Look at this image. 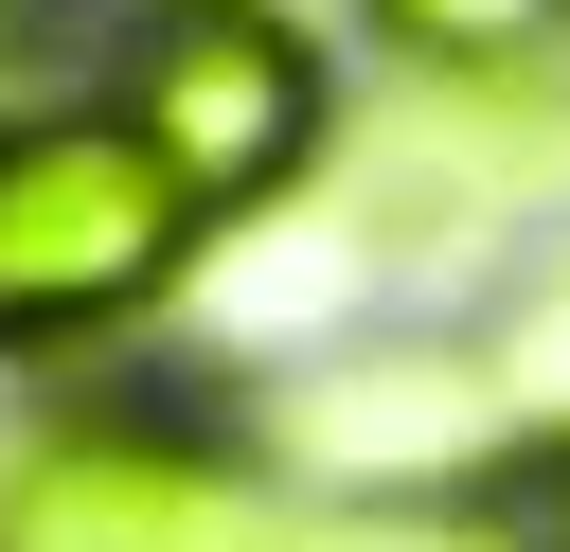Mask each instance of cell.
I'll return each instance as SVG.
<instances>
[{
  "instance_id": "6da1fadb",
  "label": "cell",
  "mask_w": 570,
  "mask_h": 552,
  "mask_svg": "<svg viewBox=\"0 0 570 552\" xmlns=\"http://www.w3.org/2000/svg\"><path fill=\"white\" fill-rule=\"evenodd\" d=\"M232 231L89 107V89H36L0 125V374L36 392H107L214 267Z\"/></svg>"
},
{
  "instance_id": "7a4b0ae2",
  "label": "cell",
  "mask_w": 570,
  "mask_h": 552,
  "mask_svg": "<svg viewBox=\"0 0 570 552\" xmlns=\"http://www.w3.org/2000/svg\"><path fill=\"white\" fill-rule=\"evenodd\" d=\"M89 107L214 214V231H267L321 196L338 160V36H303V0H107L89 18Z\"/></svg>"
},
{
  "instance_id": "3957f363",
  "label": "cell",
  "mask_w": 570,
  "mask_h": 552,
  "mask_svg": "<svg viewBox=\"0 0 570 552\" xmlns=\"http://www.w3.org/2000/svg\"><path fill=\"white\" fill-rule=\"evenodd\" d=\"M232 445L267 499H338V516H445V499H534L517 410L481 374V321H356L303 338L285 374L232 392Z\"/></svg>"
},
{
  "instance_id": "277c9868",
  "label": "cell",
  "mask_w": 570,
  "mask_h": 552,
  "mask_svg": "<svg viewBox=\"0 0 570 552\" xmlns=\"http://www.w3.org/2000/svg\"><path fill=\"white\" fill-rule=\"evenodd\" d=\"M356 267L570 249V71H356L338 160L303 196Z\"/></svg>"
},
{
  "instance_id": "5b68a950",
  "label": "cell",
  "mask_w": 570,
  "mask_h": 552,
  "mask_svg": "<svg viewBox=\"0 0 570 552\" xmlns=\"http://www.w3.org/2000/svg\"><path fill=\"white\" fill-rule=\"evenodd\" d=\"M249 445L196 392H53L0 427V552H214L249 516Z\"/></svg>"
},
{
  "instance_id": "8992f818",
  "label": "cell",
  "mask_w": 570,
  "mask_h": 552,
  "mask_svg": "<svg viewBox=\"0 0 570 552\" xmlns=\"http://www.w3.org/2000/svg\"><path fill=\"white\" fill-rule=\"evenodd\" d=\"M214 552H570V499H445V516H338V499H249Z\"/></svg>"
},
{
  "instance_id": "52a82bcc",
  "label": "cell",
  "mask_w": 570,
  "mask_h": 552,
  "mask_svg": "<svg viewBox=\"0 0 570 552\" xmlns=\"http://www.w3.org/2000/svg\"><path fill=\"white\" fill-rule=\"evenodd\" d=\"M374 71H570V0H338Z\"/></svg>"
},
{
  "instance_id": "ba28073f",
  "label": "cell",
  "mask_w": 570,
  "mask_h": 552,
  "mask_svg": "<svg viewBox=\"0 0 570 552\" xmlns=\"http://www.w3.org/2000/svg\"><path fill=\"white\" fill-rule=\"evenodd\" d=\"M36 107V0H0V125Z\"/></svg>"
}]
</instances>
